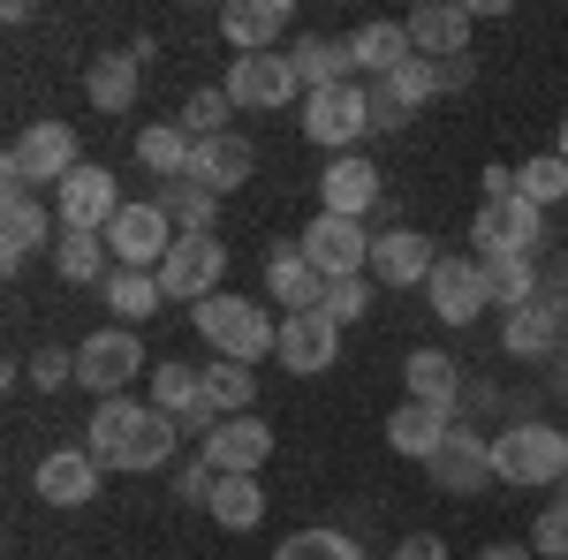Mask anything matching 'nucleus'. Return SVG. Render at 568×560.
<instances>
[{"mask_svg": "<svg viewBox=\"0 0 568 560\" xmlns=\"http://www.w3.org/2000/svg\"><path fill=\"white\" fill-rule=\"evenodd\" d=\"M409 45H417L425 61H455V53H470V8H455V0L409 8Z\"/></svg>", "mask_w": 568, "mask_h": 560, "instance_id": "393cba45", "label": "nucleus"}, {"mask_svg": "<svg viewBox=\"0 0 568 560\" xmlns=\"http://www.w3.org/2000/svg\"><path fill=\"white\" fill-rule=\"evenodd\" d=\"M530 553L538 560H568V500H546L530 522Z\"/></svg>", "mask_w": 568, "mask_h": 560, "instance_id": "37998d69", "label": "nucleus"}, {"mask_svg": "<svg viewBox=\"0 0 568 560\" xmlns=\"http://www.w3.org/2000/svg\"><path fill=\"white\" fill-rule=\"evenodd\" d=\"M372 91H387V99H394V106H402V114H417L425 99H439V69H433V61H425V53H417V61H402L394 77H379V84H372Z\"/></svg>", "mask_w": 568, "mask_h": 560, "instance_id": "ea45409f", "label": "nucleus"}, {"mask_svg": "<svg viewBox=\"0 0 568 560\" xmlns=\"http://www.w3.org/2000/svg\"><path fill=\"white\" fill-rule=\"evenodd\" d=\"M152 409H168V417H197L205 409V371L197 364H182V356H168V364H152Z\"/></svg>", "mask_w": 568, "mask_h": 560, "instance_id": "2f4dec72", "label": "nucleus"}, {"mask_svg": "<svg viewBox=\"0 0 568 560\" xmlns=\"http://www.w3.org/2000/svg\"><path fill=\"white\" fill-rule=\"evenodd\" d=\"M227 114H235V99H227V84H205V91H190V99H182V130L197 136V144H205V136H227Z\"/></svg>", "mask_w": 568, "mask_h": 560, "instance_id": "a19ab883", "label": "nucleus"}, {"mask_svg": "<svg viewBox=\"0 0 568 560\" xmlns=\"http://www.w3.org/2000/svg\"><path fill=\"white\" fill-rule=\"evenodd\" d=\"M251 167H258V152H251V136H205L197 152H190V182H205L213 197H235L243 182H251Z\"/></svg>", "mask_w": 568, "mask_h": 560, "instance_id": "4be33fe9", "label": "nucleus"}, {"mask_svg": "<svg viewBox=\"0 0 568 560\" xmlns=\"http://www.w3.org/2000/svg\"><path fill=\"white\" fill-rule=\"evenodd\" d=\"M77 167H84V152H77V130L45 114V122H31V130H23L16 144H8V152H0V182H8L0 197H39V182H45V190H61V182H69Z\"/></svg>", "mask_w": 568, "mask_h": 560, "instance_id": "f03ea898", "label": "nucleus"}, {"mask_svg": "<svg viewBox=\"0 0 568 560\" xmlns=\"http://www.w3.org/2000/svg\"><path fill=\"white\" fill-rule=\"evenodd\" d=\"M463 394V364L447 348H409L402 356V401H425V409H455Z\"/></svg>", "mask_w": 568, "mask_h": 560, "instance_id": "5701e85b", "label": "nucleus"}, {"mask_svg": "<svg viewBox=\"0 0 568 560\" xmlns=\"http://www.w3.org/2000/svg\"><path fill=\"white\" fill-rule=\"evenodd\" d=\"M31 485H39L45 508H84V500H99V485H106V462L91 447H53L39 470H31Z\"/></svg>", "mask_w": 568, "mask_h": 560, "instance_id": "2eb2a0df", "label": "nucleus"}, {"mask_svg": "<svg viewBox=\"0 0 568 560\" xmlns=\"http://www.w3.org/2000/svg\"><path fill=\"white\" fill-rule=\"evenodd\" d=\"M136 371H152V356L136 342V326H99L77 342V387H91L99 401H114V394H130Z\"/></svg>", "mask_w": 568, "mask_h": 560, "instance_id": "39448f33", "label": "nucleus"}, {"mask_svg": "<svg viewBox=\"0 0 568 560\" xmlns=\"http://www.w3.org/2000/svg\"><path fill=\"white\" fill-rule=\"evenodd\" d=\"M439 69V91H470V77H478V61L470 53H455V61H433Z\"/></svg>", "mask_w": 568, "mask_h": 560, "instance_id": "09e8293b", "label": "nucleus"}, {"mask_svg": "<svg viewBox=\"0 0 568 560\" xmlns=\"http://www.w3.org/2000/svg\"><path fill=\"white\" fill-rule=\"evenodd\" d=\"M265 296L288 303V318H296V310H318V303H326V281L311 273V258L296 243H281V251L265 258Z\"/></svg>", "mask_w": 568, "mask_h": 560, "instance_id": "a878e982", "label": "nucleus"}, {"mask_svg": "<svg viewBox=\"0 0 568 560\" xmlns=\"http://www.w3.org/2000/svg\"><path fill=\"white\" fill-rule=\"evenodd\" d=\"M213 485H220V470L205 462V455H190V462H175V500H190V508H205V500H213Z\"/></svg>", "mask_w": 568, "mask_h": 560, "instance_id": "49530a36", "label": "nucleus"}, {"mask_svg": "<svg viewBox=\"0 0 568 560\" xmlns=\"http://www.w3.org/2000/svg\"><path fill=\"white\" fill-rule=\"evenodd\" d=\"M227 99L243 114H273V106L304 99V77H296L288 53H243V61H227Z\"/></svg>", "mask_w": 568, "mask_h": 560, "instance_id": "9b49d317", "label": "nucleus"}, {"mask_svg": "<svg viewBox=\"0 0 568 560\" xmlns=\"http://www.w3.org/2000/svg\"><path fill=\"white\" fill-rule=\"evenodd\" d=\"M478 273H485V296H493V303H508V310H524L530 288H538L530 258H478Z\"/></svg>", "mask_w": 568, "mask_h": 560, "instance_id": "79ce46f5", "label": "nucleus"}, {"mask_svg": "<svg viewBox=\"0 0 568 560\" xmlns=\"http://www.w3.org/2000/svg\"><path fill=\"white\" fill-rule=\"evenodd\" d=\"M470 243H478V258H530L546 243V213L530 197H485L470 220Z\"/></svg>", "mask_w": 568, "mask_h": 560, "instance_id": "6e6552de", "label": "nucleus"}, {"mask_svg": "<svg viewBox=\"0 0 568 560\" xmlns=\"http://www.w3.org/2000/svg\"><path fill=\"white\" fill-rule=\"evenodd\" d=\"M447 431H455V409H425V401H402L387 417V447L402 462H433L439 447H447Z\"/></svg>", "mask_w": 568, "mask_h": 560, "instance_id": "b1692460", "label": "nucleus"}, {"mask_svg": "<svg viewBox=\"0 0 568 560\" xmlns=\"http://www.w3.org/2000/svg\"><path fill=\"white\" fill-rule=\"evenodd\" d=\"M425 303H433V318L439 326H470L485 303V273H478V258H439L433 265V281H425Z\"/></svg>", "mask_w": 568, "mask_h": 560, "instance_id": "6ab92c4d", "label": "nucleus"}, {"mask_svg": "<svg viewBox=\"0 0 568 560\" xmlns=\"http://www.w3.org/2000/svg\"><path fill=\"white\" fill-rule=\"evenodd\" d=\"M190 152H197V136L182 130V122H152V130L136 136V167L152 174V182H182L190 174Z\"/></svg>", "mask_w": 568, "mask_h": 560, "instance_id": "cd10ccee", "label": "nucleus"}, {"mask_svg": "<svg viewBox=\"0 0 568 560\" xmlns=\"http://www.w3.org/2000/svg\"><path fill=\"white\" fill-rule=\"evenodd\" d=\"M485 197H516V167L493 160V167H485Z\"/></svg>", "mask_w": 568, "mask_h": 560, "instance_id": "8fccbe9b", "label": "nucleus"}, {"mask_svg": "<svg viewBox=\"0 0 568 560\" xmlns=\"http://www.w3.org/2000/svg\"><path fill=\"white\" fill-rule=\"evenodd\" d=\"M379 197H387V174L372 167L364 152H342V160H326V174H318V205L342 213V220H372Z\"/></svg>", "mask_w": 568, "mask_h": 560, "instance_id": "f8f14e48", "label": "nucleus"}, {"mask_svg": "<svg viewBox=\"0 0 568 560\" xmlns=\"http://www.w3.org/2000/svg\"><path fill=\"white\" fill-rule=\"evenodd\" d=\"M205 401H213L220 417H251V401H258V379H251V364H235V356L205 364Z\"/></svg>", "mask_w": 568, "mask_h": 560, "instance_id": "e433bc0d", "label": "nucleus"}, {"mask_svg": "<svg viewBox=\"0 0 568 560\" xmlns=\"http://www.w3.org/2000/svg\"><path fill=\"white\" fill-rule=\"evenodd\" d=\"M349 61H356V77H394L402 61H417V45H409V23H364L349 39Z\"/></svg>", "mask_w": 568, "mask_h": 560, "instance_id": "bb28decb", "label": "nucleus"}, {"mask_svg": "<svg viewBox=\"0 0 568 560\" xmlns=\"http://www.w3.org/2000/svg\"><path fill=\"white\" fill-rule=\"evenodd\" d=\"M561 500H568V477H561Z\"/></svg>", "mask_w": 568, "mask_h": 560, "instance_id": "864d4df0", "label": "nucleus"}, {"mask_svg": "<svg viewBox=\"0 0 568 560\" xmlns=\"http://www.w3.org/2000/svg\"><path fill=\"white\" fill-rule=\"evenodd\" d=\"M281 31H288V0H227L220 8V39L235 53H281Z\"/></svg>", "mask_w": 568, "mask_h": 560, "instance_id": "aec40b11", "label": "nucleus"}, {"mask_svg": "<svg viewBox=\"0 0 568 560\" xmlns=\"http://www.w3.org/2000/svg\"><path fill=\"white\" fill-rule=\"evenodd\" d=\"M220 281H227V243L220 235H175V251L160 265L168 303H205V296H220Z\"/></svg>", "mask_w": 568, "mask_h": 560, "instance_id": "9d476101", "label": "nucleus"}, {"mask_svg": "<svg viewBox=\"0 0 568 560\" xmlns=\"http://www.w3.org/2000/svg\"><path fill=\"white\" fill-rule=\"evenodd\" d=\"M273 356H281V371L311 379V371H326V364L342 356V326H334L326 310H296V318H281V342H273Z\"/></svg>", "mask_w": 568, "mask_h": 560, "instance_id": "a211bd4d", "label": "nucleus"}, {"mask_svg": "<svg viewBox=\"0 0 568 560\" xmlns=\"http://www.w3.org/2000/svg\"><path fill=\"white\" fill-rule=\"evenodd\" d=\"M160 303H168L160 273H136V265H114V273H106V310H114L122 326H144Z\"/></svg>", "mask_w": 568, "mask_h": 560, "instance_id": "7c9ffc66", "label": "nucleus"}, {"mask_svg": "<svg viewBox=\"0 0 568 560\" xmlns=\"http://www.w3.org/2000/svg\"><path fill=\"white\" fill-rule=\"evenodd\" d=\"M190 318H197V334L213 342V356H235V364H258V356H273V342H281V318H265V303L235 296V288L190 303Z\"/></svg>", "mask_w": 568, "mask_h": 560, "instance_id": "7ed1b4c3", "label": "nucleus"}, {"mask_svg": "<svg viewBox=\"0 0 568 560\" xmlns=\"http://www.w3.org/2000/svg\"><path fill=\"white\" fill-rule=\"evenodd\" d=\"M84 99L99 106V114H130L136 106V61L130 53H99L84 69Z\"/></svg>", "mask_w": 568, "mask_h": 560, "instance_id": "473e14b6", "label": "nucleus"}, {"mask_svg": "<svg viewBox=\"0 0 568 560\" xmlns=\"http://www.w3.org/2000/svg\"><path fill=\"white\" fill-rule=\"evenodd\" d=\"M288 61H296V77H304V99L311 91H334V84H356V61H349L342 39H296Z\"/></svg>", "mask_w": 568, "mask_h": 560, "instance_id": "c85d7f7f", "label": "nucleus"}, {"mask_svg": "<svg viewBox=\"0 0 568 560\" xmlns=\"http://www.w3.org/2000/svg\"><path fill=\"white\" fill-rule=\"evenodd\" d=\"M394 560H455V553H447V538H433V530H409L394 546Z\"/></svg>", "mask_w": 568, "mask_h": 560, "instance_id": "de8ad7c7", "label": "nucleus"}, {"mask_svg": "<svg viewBox=\"0 0 568 560\" xmlns=\"http://www.w3.org/2000/svg\"><path fill=\"white\" fill-rule=\"evenodd\" d=\"M508 356H554V342H561V310L554 303H524V310H508Z\"/></svg>", "mask_w": 568, "mask_h": 560, "instance_id": "c9c22d12", "label": "nucleus"}, {"mask_svg": "<svg viewBox=\"0 0 568 560\" xmlns=\"http://www.w3.org/2000/svg\"><path fill=\"white\" fill-rule=\"evenodd\" d=\"M197 455H205L220 477H258L265 462H273V425H265L258 409H251V417H227Z\"/></svg>", "mask_w": 568, "mask_h": 560, "instance_id": "f3484780", "label": "nucleus"}, {"mask_svg": "<svg viewBox=\"0 0 568 560\" xmlns=\"http://www.w3.org/2000/svg\"><path fill=\"white\" fill-rule=\"evenodd\" d=\"M84 447L106 462V470H168L182 447V425L168 409H152V401H130V394H114V401H99L91 409V431Z\"/></svg>", "mask_w": 568, "mask_h": 560, "instance_id": "f257e3e1", "label": "nucleus"}, {"mask_svg": "<svg viewBox=\"0 0 568 560\" xmlns=\"http://www.w3.org/2000/svg\"><path fill=\"white\" fill-rule=\"evenodd\" d=\"M205 516H213L220 530H258L265 522V485L258 477H220L213 500H205Z\"/></svg>", "mask_w": 568, "mask_h": 560, "instance_id": "72a5a7b5", "label": "nucleus"}, {"mask_svg": "<svg viewBox=\"0 0 568 560\" xmlns=\"http://www.w3.org/2000/svg\"><path fill=\"white\" fill-rule=\"evenodd\" d=\"M478 560H538V553H530V538H524V546H485Z\"/></svg>", "mask_w": 568, "mask_h": 560, "instance_id": "3c124183", "label": "nucleus"}, {"mask_svg": "<svg viewBox=\"0 0 568 560\" xmlns=\"http://www.w3.org/2000/svg\"><path fill=\"white\" fill-rule=\"evenodd\" d=\"M273 560H364V546H356L349 530H288L281 546H273Z\"/></svg>", "mask_w": 568, "mask_h": 560, "instance_id": "4c0bfd02", "label": "nucleus"}, {"mask_svg": "<svg viewBox=\"0 0 568 560\" xmlns=\"http://www.w3.org/2000/svg\"><path fill=\"white\" fill-rule=\"evenodd\" d=\"M554 152H561V160H568V122H561V144H554Z\"/></svg>", "mask_w": 568, "mask_h": 560, "instance_id": "603ef678", "label": "nucleus"}, {"mask_svg": "<svg viewBox=\"0 0 568 560\" xmlns=\"http://www.w3.org/2000/svg\"><path fill=\"white\" fill-rule=\"evenodd\" d=\"M296 251L311 258V273H318L326 288H334V281H364V273H372V227H364V220H342V213H318L304 235H296Z\"/></svg>", "mask_w": 568, "mask_h": 560, "instance_id": "423d86ee", "label": "nucleus"}, {"mask_svg": "<svg viewBox=\"0 0 568 560\" xmlns=\"http://www.w3.org/2000/svg\"><path fill=\"white\" fill-rule=\"evenodd\" d=\"M106 251H114V265L160 273V265H168V251H175V220L160 213L152 197H136V205H122V213H114V227H106Z\"/></svg>", "mask_w": 568, "mask_h": 560, "instance_id": "1a4fd4ad", "label": "nucleus"}, {"mask_svg": "<svg viewBox=\"0 0 568 560\" xmlns=\"http://www.w3.org/2000/svg\"><path fill=\"white\" fill-rule=\"evenodd\" d=\"M425 470H433V485H439V492H455V500H470V492H485V485H500V477H493V439H478L470 425L447 431V447H439Z\"/></svg>", "mask_w": 568, "mask_h": 560, "instance_id": "dca6fc26", "label": "nucleus"}, {"mask_svg": "<svg viewBox=\"0 0 568 560\" xmlns=\"http://www.w3.org/2000/svg\"><path fill=\"white\" fill-rule=\"evenodd\" d=\"M516 197H530L538 213H546V205H561V197H568V160H561V152L524 160V167H516Z\"/></svg>", "mask_w": 568, "mask_h": 560, "instance_id": "58836bf2", "label": "nucleus"}, {"mask_svg": "<svg viewBox=\"0 0 568 560\" xmlns=\"http://www.w3.org/2000/svg\"><path fill=\"white\" fill-rule=\"evenodd\" d=\"M152 205L175 220V235H213V213H220V197L205 190V182H190V174H182V182H160Z\"/></svg>", "mask_w": 568, "mask_h": 560, "instance_id": "c756f323", "label": "nucleus"}, {"mask_svg": "<svg viewBox=\"0 0 568 560\" xmlns=\"http://www.w3.org/2000/svg\"><path fill=\"white\" fill-rule=\"evenodd\" d=\"M114 213H122V190H114V174L91 167V160L53 190V220H61V227H91V235H106Z\"/></svg>", "mask_w": 568, "mask_h": 560, "instance_id": "4468645a", "label": "nucleus"}, {"mask_svg": "<svg viewBox=\"0 0 568 560\" xmlns=\"http://www.w3.org/2000/svg\"><path fill=\"white\" fill-rule=\"evenodd\" d=\"M493 477L500 485H561L568 477V431L561 425H508L493 439Z\"/></svg>", "mask_w": 568, "mask_h": 560, "instance_id": "20e7f679", "label": "nucleus"}, {"mask_svg": "<svg viewBox=\"0 0 568 560\" xmlns=\"http://www.w3.org/2000/svg\"><path fill=\"white\" fill-rule=\"evenodd\" d=\"M439 258H447V251H439L433 235H417V227L372 235V281H379V288H425Z\"/></svg>", "mask_w": 568, "mask_h": 560, "instance_id": "ddd939ff", "label": "nucleus"}, {"mask_svg": "<svg viewBox=\"0 0 568 560\" xmlns=\"http://www.w3.org/2000/svg\"><path fill=\"white\" fill-rule=\"evenodd\" d=\"M106 235H91V227H61V243H53V273L69 281V288H84V281H99L106 273Z\"/></svg>", "mask_w": 568, "mask_h": 560, "instance_id": "f704fd0d", "label": "nucleus"}, {"mask_svg": "<svg viewBox=\"0 0 568 560\" xmlns=\"http://www.w3.org/2000/svg\"><path fill=\"white\" fill-rule=\"evenodd\" d=\"M318 310H326V318H334V326H356V318H364V310H372V273H364V281H334V288H326V303H318Z\"/></svg>", "mask_w": 568, "mask_h": 560, "instance_id": "c03bdc74", "label": "nucleus"}, {"mask_svg": "<svg viewBox=\"0 0 568 560\" xmlns=\"http://www.w3.org/2000/svg\"><path fill=\"white\" fill-rule=\"evenodd\" d=\"M45 243H61V220H45L39 197H0V265L23 273V258Z\"/></svg>", "mask_w": 568, "mask_h": 560, "instance_id": "412c9836", "label": "nucleus"}, {"mask_svg": "<svg viewBox=\"0 0 568 560\" xmlns=\"http://www.w3.org/2000/svg\"><path fill=\"white\" fill-rule=\"evenodd\" d=\"M69 379H77V348H53V342H45L39 356H31V387L53 394V387H69Z\"/></svg>", "mask_w": 568, "mask_h": 560, "instance_id": "a18cd8bd", "label": "nucleus"}, {"mask_svg": "<svg viewBox=\"0 0 568 560\" xmlns=\"http://www.w3.org/2000/svg\"><path fill=\"white\" fill-rule=\"evenodd\" d=\"M304 136L318 144V152H356L364 136H372V99H364V84H334V91H311L304 99Z\"/></svg>", "mask_w": 568, "mask_h": 560, "instance_id": "0eeeda50", "label": "nucleus"}]
</instances>
